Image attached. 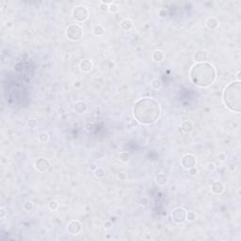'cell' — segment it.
Returning <instances> with one entry per match:
<instances>
[{
    "label": "cell",
    "mask_w": 241,
    "mask_h": 241,
    "mask_svg": "<svg viewBox=\"0 0 241 241\" xmlns=\"http://www.w3.org/2000/svg\"><path fill=\"white\" fill-rule=\"evenodd\" d=\"M216 70L213 65L207 62L195 64L190 70V79L192 83L199 87H207L214 82Z\"/></svg>",
    "instance_id": "2"
},
{
    "label": "cell",
    "mask_w": 241,
    "mask_h": 241,
    "mask_svg": "<svg viewBox=\"0 0 241 241\" xmlns=\"http://www.w3.org/2000/svg\"><path fill=\"white\" fill-rule=\"evenodd\" d=\"M164 58H165V54L161 50H157L153 53V59L155 61H162Z\"/></svg>",
    "instance_id": "17"
},
{
    "label": "cell",
    "mask_w": 241,
    "mask_h": 241,
    "mask_svg": "<svg viewBox=\"0 0 241 241\" xmlns=\"http://www.w3.org/2000/svg\"><path fill=\"white\" fill-rule=\"evenodd\" d=\"M0 213H1V214H0V219H3L5 218V216H6V210L3 207H1V208H0Z\"/></svg>",
    "instance_id": "33"
},
{
    "label": "cell",
    "mask_w": 241,
    "mask_h": 241,
    "mask_svg": "<svg viewBox=\"0 0 241 241\" xmlns=\"http://www.w3.org/2000/svg\"><path fill=\"white\" fill-rule=\"evenodd\" d=\"M83 35L82 28L78 25H71L67 28V36L71 41H78Z\"/></svg>",
    "instance_id": "4"
},
{
    "label": "cell",
    "mask_w": 241,
    "mask_h": 241,
    "mask_svg": "<svg viewBox=\"0 0 241 241\" xmlns=\"http://www.w3.org/2000/svg\"><path fill=\"white\" fill-rule=\"evenodd\" d=\"M207 168H208L209 171H214L216 167H215V164H214V163H209Z\"/></svg>",
    "instance_id": "34"
},
{
    "label": "cell",
    "mask_w": 241,
    "mask_h": 241,
    "mask_svg": "<svg viewBox=\"0 0 241 241\" xmlns=\"http://www.w3.org/2000/svg\"><path fill=\"white\" fill-rule=\"evenodd\" d=\"M219 161H221V162H224V161H226V155H225V154H223V153L219 154Z\"/></svg>",
    "instance_id": "30"
},
{
    "label": "cell",
    "mask_w": 241,
    "mask_h": 241,
    "mask_svg": "<svg viewBox=\"0 0 241 241\" xmlns=\"http://www.w3.org/2000/svg\"><path fill=\"white\" fill-rule=\"evenodd\" d=\"M172 221L176 223H183L187 219V211L183 207H176L172 212Z\"/></svg>",
    "instance_id": "5"
},
{
    "label": "cell",
    "mask_w": 241,
    "mask_h": 241,
    "mask_svg": "<svg viewBox=\"0 0 241 241\" xmlns=\"http://www.w3.org/2000/svg\"><path fill=\"white\" fill-rule=\"evenodd\" d=\"M73 16L78 22H83L86 21L89 17V12L84 6H78L73 10Z\"/></svg>",
    "instance_id": "6"
},
{
    "label": "cell",
    "mask_w": 241,
    "mask_h": 241,
    "mask_svg": "<svg viewBox=\"0 0 241 241\" xmlns=\"http://www.w3.org/2000/svg\"><path fill=\"white\" fill-rule=\"evenodd\" d=\"M134 117L142 125H152L160 116V106L152 98L140 99L133 109Z\"/></svg>",
    "instance_id": "1"
},
{
    "label": "cell",
    "mask_w": 241,
    "mask_h": 241,
    "mask_svg": "<svg viewBox=\"0 0 241 241\" xmlns=\"http://www.w3.org/2000/svg\"><path fill=\"white\" fill-rule=\"evenodd\" d=\"M196 213L193 211H189V212H187V219L189 221H195V219H196Z\"/></svg>",
    "instance_id": "24"
},
{
    "label": "cell",
    "mask_w": 241,
    "mask_h": 241,
    "mask_svg": "<svg viewBox=\"0 0 241 241\" xmlns=\"http://www.w3.org/2000/svg\"><path fill=\"white\" fill-rule=\"evenodd\" d=\"M94 175L97 177V178H103L106 175V172L104 169L102 168H96L94 171Z\"/></svg>",
    "instance_id": "21"
},
{
    "label": "cell",
    "mask_w": 241,
    "mask_h": 241,
    "mask_svg": "<svg viewBox=\"0 0 241 241\" xmlns=\"http://www.w3.org/2000/svg\"><path fill=\"white\" fill-rule=\"evenodd\" d=\"M181 128H182V130L185 133H190L191 131L193 130V125H192V123H191L190 122H189V120H186V122H184L182 123V125H181Z\"/></svg>",
    "instance_id": "18"
},
{
    "label": "cell",
    "mask_w": 241,
    "mask_h": 241,
    "mask_svg": "<svg viewBox=\"0 0 241 241\" xmlns=\"http://www.w3.org/2000/svg\"><path fill=\"white\" fill-rule=\"evenodd\" d=\"M50 167V163L46 158H39L38 160L35 162V168L38 172H44Z\"/></svg>",
    "instance_id": "8"
},
{
    "label": "cell",
    "mask_w": 241,
    "mask_h": 241,
    "mask_svg": "<svg viewBox=\"0 0 241 241\" xmlns=\"http://www.w3.org/2000/svg\"><path fill=\"white\" fill-rule=\"evenodd\" d=\"M132 27H133V24H132V21L130 19H125L122 23H120V27H122V29L125 31L130 30L131 28H132Z\"/></svg>",
    "instance_id": "16"
},
{
    "label": "cell",
    "mask_w": 241,
    "mask_h": 241,
    "mask_svg": "<svg viewBox=\"0 0 241 241\" xmlns=\"http://www.w3.org/2000/svg\"><path fill=\"white\" fill-rule=\"evenodd\" d=\"M193 58H194V60L197 63L206 62V60H207V53H206V51H204V50H198V51L195 52Z\"/></svg>",
    "instance_id": "10"
},
{
    "label": "cell",
    "mask_w": 241,
    "mask_h": 241,
    "mask_svg": "<svg viewBox=\"0 0 241 241\" xmlns=\"http://www.w3.org/2000/svg\"><path fill=\"white\" fill-rule=\"evenodd\" d=\"M236 169V168L235 165H230V166H229V171H230V172H235Z\"/></svg>",
    "instance_id": "36"
},
{
    "label": "cell",
    "mask_w": 241,
    "mask_h": 241,
    "mask_svg": "<svg viewBox=\"0 0 241 241\" xmlns=\"http://www.w3.org/2000/svg\"><path fill=\"white\" fill-rule=\"evenodd\" d=\"M38 139H39V140L41 141V142L45 143V142H47L48 140H49V135H48L47 132H42V133L39 134Z\"/></svg>",
    "instance_id": "20"
},
{
    "label": "cell",
    "mask_w": 241,
    "mask_h": 241,
    "mask_svg": "<svg viewBox=\"0 0 241 241\" xmlns=\"http://www.w3.org/2000/svg\"><path fill=\"white\" fill-rule=\"evenodd\" d=\"M74 109L77 113L79 114H82L85 111L87 110V105L86 103L83 101H77L76 104H74Z\"/></svg>",
    "instance_id": "14"
},
{
    "label": "cell",
    "mask_w": 241,
    "mask_h": 241,
    "mask_svg": "<svg viewBox=\"0 0 241 241\" xmlns=\"http://www.w3.org/2000/svg\"><path fill=\"white\" fill-rule=\"evenodd\" d=\"M181 163H182V166L184 169L189 170L191 168L195 167V165H196V158H195L193 155L187 154L183 157Z\"/></svg>",
    "instance_id": "7"
},
{
    "label": "cell",
    "mask_w": 241,
    "mask_h": 241,
    "mask_svg": "<svg viewBox=\"0 0 241 241\" xmlns=\"http://www.w3.org/2000/svg\"><path fill=\"white\" fill-rule=\"evenodd\" d=\"M240 91L241 84L240 81L230 83L224 89L223 91V102L226 108L231 111L239 113L241 111V102H240Z\"/></svg>",
    "instance_id": "3"
},
{
    "label": "cell",
    "mask_w": 241,
    "mask_h": 241,
    "mask_svg": "<svg viewBox=\"0 0 241 241\" xmlns=\"http://www.w3.org/2000/svg\"><path fill=\"white\" fill-rule=\"evenodd\" d=\"M93 32L94 34V36H97V37H100L102 35H104L105 33V29L104 27H103L101 25H97V26H95L93 29Z\"/></svg>",
    "instance_id": "19"
},
{
    "label": "cell",
    "mask_w": 241,
    "mask_h": 241,
    "mask_svg": "<svg viewBox=\"0 0 241 241\" xmlns=\"http://www.w3.org/2000/svg\"><path fill=\"white\" fill-rule=\"evenodd\" d=\"M101 3H103V4H106V5H111V4H113V2L112 1H102Z\"/></svg>",
    "instance_id": "37"
},
{
    "label": "cell",
    "mask_w": 241,
    "mask_h": 241,
    "mask_svg": "<svg viewBox=\"0 0 241 241\" xmlns=\"http://www.w3.org/2000/svg\"><path fill=\"white\" fill-rule=\"evenodd\" d=\"M100 9H101L102 12H108V6L106 5V4H103V3H101Z\"/></svg>",
    "instance_id": "31"
},
{
    "label": "cell",
    "mask_w": 241,
    "mask_h": 241,
    "mask_svg": "<svg viewBox=\"0 0 241 241\" xmlns=\"http://www.w3.org/2000/svg\"><path fill=\"white\" fill-rule=\"evenodd\" d=\"M205 24H206V27L209 29H216L219 26V21L216 18H214V17H210V18H208L206 20Z\"/></svg>",
    "instance_id": "15"
},
{
    "label": "cell",
    "mask_w": 241,
    "mask_h": 241,
    "mask_svg": "<svg viewBox=\"0 0 241 241\" xmlns=\"http://www.w3.org/2000/svg\"><path fill=\"white\" fill-rule=\"evenodd\" d=\"M118 178L120 180V181H125L126 179V174L125 172H122V173H119V175H118Z\"/></svg>",
    "instance_id": "32"
},
{
    "label": "cell",
    "mask_w": 241,
    "mask_h": 241,
    "mask_svg": "<svg viewBox=\"0 0 241 241\" xmlns=\"http://www.w3.org/2000/svg\"><path fill=\"white\" fill-rule=\"evenodd\" d=\"M120 161H123V162H127L129 160V154L126 153V152H123V153H120Z\"/></svg>",
    "instance_id": "25"
},
{
    "label": "cell",
    "mask_w": 241,
    "mask_h": 241,
    "mask_svg": "<svg viewBox=\"0 0 241 241\" xmlns=\"http://www.w3.org/2000/svg\"><path fill=\"white\" fill-rule=\"evenodd\" d=\"M211 190L214 194H221L224 191V185L221 181H216L211 186Z\"/></svg>",
    "instance_id": "11"
},
{
    "label": "cell",
    "mask_w": 241,
    "mask_h": 241,
    "mask_svg": "<svg viewBox=\"0 0 241 241\" xmlns=\"http://www.w3.org/2000/svg\"><path fill=\"white\" fill-rule=\"evenodd\" d=\"M236 78H237V81H240V71H238V72H237Z\"/></svg>",
    "instance_id": "38"
},
{
    "label": "cell",
    "mask_w": 241,
    "mask_h": 241,
    "mask_svg": "<svg viewBox=\"0 0 241 241\" xmlns=\"http://www.w3.org/2000/svg\"><path fill=\"white\" fill-rule=\"evenodd\" d=\"M93 67V62H91V60H89V59L82 60V61L80 62V64H79L80 70L82 71V72H85V73H88V72H90V71H91Z\"/></svg>",
    "instance_id": "12"
},
{
    "label": "cell",
    "mask_w": 241,
    "mask_h": 241,
    "mask_svg": "<svg viewBox=\"0 0 241 241\" xmlns=\"http://www.w3.org/2000/svg\"><path fill=\"white\" fill-rule=\"evenodd\" d=\"M27 125H28V126H30L31 128H34V127H36V125H37V120L34 119H30L28 120Z\"/></svg>",
    "instance_id": "28"
},
{
    "label": "cell",
    "mask_w": 241,
    "mask_h": 241,
    "mask_svg": "<svg viewBox=\"0 0 241 241\" xmlns=\"http://www.w3.org/2000/svg\"><path fill=\"white\" fill-rule=\"evenodd\" d=\"M111 227V222L110 221H107L105 223V228L106 229H109Z\"/></svg>",
    "instance_id": "35"
},
{
    "label": "cell",
    "mask_w": 241,
    "mask_h": 241,
    "mask_svg": "<svg viewBox=\"0 0 241 241\" xmlns=\"http://www.w3.org/2000/svg\"><path fill=\"white\" fill-rule=\"evenodd\" d=\"M68 231L72 235H77L81 231V223L78 221H72L68 224Z\"/></svg>",
    "instance_id": "9"
},
{
    "label": "cell",
    "mask_w": 241,
    "mask_h": 241,
    "mask_svg": "<svg viewBox=\"0 0 241 241\" xmlns=\"http://www.w3.org/2000/svg\"><path fill=\"white\" fill-rule=\"evenodd\" d=\"M168 181H169L168 175L166 174V173H164V172L158 173V174L155 176V182H157V185H159V186L167 185Z\"/></svg>",
    "instance_id": "13"
},
{
    "label": "cell",
    "mask_w": 241,
    "mask_h": 241,
    "mask_svg": "<svg viewBox=\"0 0 241 241\" xmlns=\"http://www.w3.org/2000/svg\"><path fill=\"white\" fill-rule=\"evenodd\" d=\"M152 87H153L155 90H159L162 87V81L160 79H154L152 81Z\"/></svg>",
    "instance_id": "22"
},
{
    "label": "cell",
    "mask_w": 241,
    "mask_h": 241,
    "mask_svg": "<svg viewBox=\"0 0 241 241\" xmlns=\"http://www.w3.org/2000/svg\"><path fill=\"white\" fill-rule=\"evenodd\" d=\"M118 10H119V7L117 6L116 4H114V3L108 6V10H109V12H110L111 13H115V12H118Z\"/></svg>",
    "instance_id": "27"
},
{
    "label": "cell",
    "mask_w": 241,
    "mask_h": 241,
    "mask_svg": "<svg viewBox=\"0 0 241 241\" xmlns=\"http://www.w3.org/2000/svg\"><path fill=\"white\" fill-rule=\"evenodd\" d=\"M187 171H189V173L190 175H196L197 173H198V169L197 168H195V167H193V168H191V169H189V170H187Z\"/></svg>",
    "instance_id": "29"
},
{
    "label": "cell",
    "mask_w": 241,
    "mask_h": 241,
    "mask_svg": "<svg viewBox=\"0 0 241 241\" xmlns=\"http://www.w3.org/2000/svg\"><path fill=\"white\" fill-rule=\"evenodd\" d=\"M34 208V204H32V202L30 201H27L26 203L24 204V209L27 211H31Z\"/></svg>",
    "instance_id": "23"
},
{
    "label": "cell",
    "mask_w": 241,
    "mask_h": 241,
    "mask_svg": "<svg viewBox=\"0 0 241 241\" xmlns=\"http://www.w3.org/2000/svg\"><path fill=\"white\" fill-rule=\"evenodd\" d=\"M48 207H49L50 210L55 211L59 207V203H58V202H56V201H51L50 203H49V204H48Z\"/></svg>",
    "instance_id": "26"
}]
</instances>
